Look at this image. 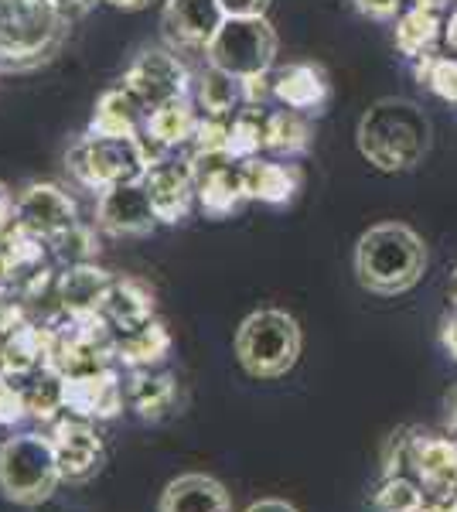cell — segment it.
Instances as JSON below:
<instances>
[{"instance_id":"cell-29","label":"cell","mask_w":457,"mask_h":512,"mask_svg":"<svg viewBox=\"0 0 457 512\" xmlns=\"http://www.w3.org/2000/svg\"><path fill=\"white\" fill-rule=\"evenodd\" d=\"M372 512H427V495L410 475H382L372 495Z\"/></svg>"},{"instance_id":"cell-34","label":"cell","mask_w":457,"mask_h":512,"mask_svg":"<svg viewBox=\"0 0 457 512\" xmlns=\"http://www.w3.org/2000/svg\"><path fill=\"white\" fill-rule=\"evenodd\" d=\"M21 410H24L21 396L14 393L11 383L0 379V424H14V420H21Z\"/></svg>"},{"instance_id":"cell-27","label":"cell","mask_w":457,"mask_h":512,"mask_svg":"<svg viewBox=\"0 0 457 512\" xmlns=\"http://www.w3.org/2000/svg\"><path fill=\"white\" fill-rule=\"evenodd\" d=\"M113 280L103 274V270L93 267H76L69 270L62 280V297H65V308H72L76 315H89V311L103 308L106 294H110Z\"/></svg>"},{"instance_id":"cell-14","label":"cell","mask_w":457,"mask_h":512,"mask_svg":"<svg viewBox=\"0 0 457 512\" xmlns=\"http://www.w3.org/2000/svg\"><path fill=\"white\" fill-rule=\"evenodd\" d=\"M52 444L65 482H86L103 465V441L86 420H58L52 431Z\"/></svg>"},{"instance_id":"cell-7","label":"cell","mask_w":457,"mask_h":512,"mask_svg":"<svg viewBox=\"0 0 457 512\" xmlns=\"http://www.w3.org/2000/svg\"><path fill=\"white\" fill-rule=\"evenodd\" d=\"M277 52L280 38L277 28L267 21V14L263 18H226L219 35L205 48V62L236 79H249L267 76L273 62H277Z\"/></svg>"},{"instance_id":"cell-42","label":"cell","mask_w":457,"mask_h":512,"mask_svg":"<svg viewBox=\"0 0 457 512\" xmlns=\"http://www.w3.org/2000/svg\"><path fill=\"white\" fill-rule=\"evenodd\" d=\"M447 297H451V304L457 308V270L451 274V284H447Z\"/></svg>"},{"instance_id":"cell-36","label":"cell","mask_w":457,"mask_h":512,"mask_svg":"<svg viewBox=\"0 0 457 512\" xmlns=\"http://www.w3.org/2000/svg\"><path fill=\"white\" fill-rule=\"evenodd\" d=\"M444 417H447V434L457 441V383L444 396Z\"/></svg>"},{"instance_id":"cell-12","label":"cell","mask_w":457,"mask_h":512,"mask_svg":"<svg viewBox=\"0 0 457 512\" xmlns=\"http://www.w3.org/2000/svg\"><path fill=\"white\" fill-rule=\"evenodd\" d=\"M226 24L222 0H164L161 28L174 52H205Z\"/></svg>"},{"instance_id":"cell-3","label":"cell","mask_w":457,"mask_h":512,"mask_svg":"<svg viewBox=\"0 0 457 512\" xmlns=\"http://www.w3.org/2000/svg\"><path fill=\"white\" fill-rule=\"evenodd\" d=\"M65 35L69 14L52 0H0V69H35L62 48Z\"/></svg>"},{"instance_id":"cell-25","label":"cell","mask_w":457,"mask_h":512,"mask_svg":"<svg viewBox=\"0 0 457 512\" xmlns=\"http://www.w3.org/2000/svg\"><path fill=\"white\" fill-rule=\"evenodd\" d=\"M127 393H130V403H134V410L140 417L161 420L174 407L178 386H174L171 376H151V369H134V379H130Z\"/></svg>"},{"instance_id":"cell-41","label":"cell","mask_w":457,"mask_h":512,"mask_svg":"<svg viewBox=\"0 0 457 512\" xmlns=\"http://www.w3.org/2000/svg\"><path fill=\"white\" fill-rule=\"evenodd\" d=\"M110 7H120V11H144V7H151L154 0H106Z\"/></svg>"},{"instance_id":"cell-1","label":"cell","mask_w":457,"mask_h":512,"mask_svg":"<svg viewBox=\"0 0 457 512\" xmlns=\"http://www.w3.org/2000/svg\"><path fill=\"white\" fill-rule=\"evenodd\" d=\"M430 117L406 96H382L359 117L355 144L376 171L403 175L430 154Z\"/></svg>"},{"instance_id":"cell-32","label":"cell","mask_w":457,"mask_h":512,"mask_svg":"<svg viewBox=\"0 0 457 512\" xmlns=\"http://www.w3.org/2000/svg\"><path fill=\"white\" fill-rule=\"evenodd\" d=\"M352 4L369 21H396L406 11V0H352Z\"/></svg>"},{"instance_id":"cell-24","label":"cell","mask_w":457,"mask_h":512,"mask_svg":"<svg viewBox=\"0 0 457 512\" xmlns=\"http://www.w3.org/2000/svg\"><path fill=\"white\" fill-rule=\"evenodd\" d=\"M311 147V123L307 113L297 110H270L267 120V151L277 158H297Z\"/></svg>"},{"instance_id":"cell-9","label":"cell","mask_w":457,"mask_h":512,"mask_svg":"<svg viewBox=\"0 0 457 512\" xmlns=\"http://www.w3.org/2000/svg\"><path fill=\"white\" fill-rule=\"evenodd\" d=\"M191 171H195L198 205L205 216L226 219L239 212V205L249 202L243 185V164L229 154H191Z\"/></svg>"},{"instance_id":"cell-5","label":"cell","mask_w":457,"mask_h":512,"mask_svg":"<svg viewBox=\"0 0 457 512\" xmlns=\"http://www.w3.org/2000/svg\"><path fill=\"white\" fill-rule=\"evenodd\" d=\"M304 349L301 325L290 311L280 308H260L239 321L232 352L243 366L246 376L253 379H280L297 366Z\"/></svg>"},{"instance_id":"cell-20","label":"cell","mask_w":457,"mask_h":512,"mask_svg":"<svg viewBox=\"0 0 457 512\" xmlns=\"http://www.w3.org/2000/svg\"><path fill=\"white\" fill-rule=\"evenodd\" d=\"M198 123H202V113L195 110L191 96L171 99V103H164V106H157V110L147 113L144 140H147V144H154L157 151L171 154L174 147L191 144V140H195Z\"/></svg>"},{"instance_id":"cell-35","label":"cell","mask_w":457,"mask_h":512,"mask_svg":"<svg viewBox=\"0 0 457 512\" xmlns=\"http://www.w3.org/2000/svg\"><path fill=\"white\" fill-rule=\"evenodd\" d=\"M440 345H444V352L457 362V308H454V315H447L440 321Z\"/></svg>"},{"instance_id":"cell-37","label":"cell","mask_w":457,"mask_h":512,"mask_svg":"<svg viewBox=\"0 0 457 512\" xmlns=\"http://www.w3.org/2000/svg\"><path fill=\"white\" fill-rule=\"evenodd\" d=\"M246 512H301V509L287 499H260V502H253Z\"/></svg>"},{"instance_id":"cell-23","label":"cell","mask_w":457,"mask_h":512,"mask_svg":"<svg viewBox=\"0 0 457 512\" xmlns=\"http://www.w3.org/2000/svg\"><path fill=\"white\" fill-rule=\"evenodd\" d=\"M171 335L161 321H147V325L134 328V332L123 335V342L116 345V359L130 369H151L168 355Z\"/></svg>"},{"instance_id":"cell-39","label":"cell","mask_w":457,"mask_h":512,"mask_svg":"<svg viewBox=\"0 0 457 512\" xmlns=\"http://www.w3.org/2000/svg\"><path fill=\"white\" fill-rule=\"evenodd\" d=\"M444 45L451 48V52H457V7L447 14V21H444Z\"/></svg>"},{"instance_id":"cell-28","label":"cell","mask_w":457,"mask_h":512,"mask_svg":"<svg viewBox=\"0 0 457 512\" xmlns=\"http://www.w3.org/2000/svg\"><path fill=\"white\" fill-rule=\"evenodd\" d=\"M267 120L270 110L267 106H243L232 117V130H229V154L236 161L256 158L260 151H267Z\"/></svg>"},{"instance_id":"cell-17","label":"cell","mask_w":457,"mask_h":512,"mask_svg":"<svg viewBox=\"0 0 457 512\" xmlns=\"http://www.w3.org/2000/svg\"><path fill=\"white\" fill-rule=\"evenodd\" d=\"M147 110L127 86H110L96 99L93 117H89V134L96 137H144Z\"/></svg>"},{"instance_id":"cell-26","label":"cell","mask_w":457,"mask_h":512,"mask_svg":"<svg viewBox=\"0 0 457 512\" xmlns=\"http://www.w3.org/2000/svg\"><path fill=\"white\" fill-rule=\"evenodd\" d=\"M103 311L123 328V332H134V328L151 321L154 301L140 284H134V280H123V284L110 287V294H106V301H103Z\"/></svg>"},{"instance_id":"cell-31","label":"cell","mask_w":457,"mask_h":512,"mask_svg":"<svg viewBox=\"0 0 457 512\" xmlns=\"http://www.w3.org/2000/svg\"><path fill=\"white\" fill-rule=\"evenodd\" d=\"M229 130H232V117H205L202 113L198 134L191 140L195 154H229Z\"/></svg>"},{"instance_id":"cell-30","label":"cell","mask_w":457,"mask_h":512,"mask_svg":"<svg viewBox=\"0 0 457 512\" xmlns=\"http://www.w3.org/2000/svg\"><path fill=\"white\" fill-rule=\"evenodd\" d=\"M413 72H417L420 86H427L437 99L457 103V59L430 52V55H423V59H417V69Z\"/></svg>"},{"instance_id":"cell-40","label":"cell","mask_w":457,"mask_h":512,"mask_svg":"<svg viewBox=\"0 0 457 512\" xmlns=\"http://www.w3.org/2000/svg\"><path fill=\"white\" fill-rule=\"evenodd\" d=\"M413 7H423V11H434V14H444L451 11V0H406Z\"/></svg>"},{"instance_id":"cell-22","label":"cell","mask_w":457,"mask_h":512,"mask_svg":"<svg viewBox=\"0 0 457 512\" xmlns=\"http://www.w3.org/2000/svg\"><path fill=\"white\" fill-rule=\"evenodd\" d=\"M195 103L205 117H236L243 106V82L205 62V69L195 76Z\"/></svg>"},{"instance_id":"cell-11","label":"cell","mask_w":457,"mask_h":512,"mask_svg":"<svg viewBox=\"0 0 457 512\" xmlns=\"http://www.w3.org/2000/svg\"><path fill=\"white\" fill-rule=\"evenodd\" d=\"M96 226L110 236H151L157 212L144 181H123L96 198Z\"/></svg>"},{"instance_id":"cell-10","label":"cell","mask_w":457,"mask_h":512,"mask_svg":"<svg viewBox=\"0 0 457 512\" xmlns=\"http://www.w3.org/2000/svg\"><path fill=\"white\" fill-rule=\"evenodd\" d=\"M14 226L38 239H55L76 229V202L52 181H35L14 198Z\"/></svg>"},{"instance_id":"cell-16","label":"cell","mask_w":457,"mask_h":512,"mask_svg":"<svg viewBox=\"0 0 457 512\" xmlns=\"http://www.w3.org/2000/svg\"><path fill=\"white\" fill-rule=\"evenodd\" d=\"M157 512H236L232 495L219 478L205 472H185L164 485Z\"/></svg>"},{"instance_id":"cell-33","label":"cell","mask_w":457,"mask_h":512,"mask_svg":"<svg viewBox=\"0 0 457 512\" xmlns=\"http://www.w3.org/2000/svg\"><path fill=\"white\" fill-rule=\"evenodd\" d=\"M273 0H222L226 18H263Z\"/></svg>"},{"instance_id":"cell-19","label":"cell","mask_w":457,"mask_h":512,"mask_svg":"<svg viewBox=\"0 0 457 512\" xmlns=\"http://www.w3.org/2000/svg\"><path fill=\"white\" fill-rule=\"evenodd\" d=\"M239 164H243V185H246L249 198L267 202V205L294 202L297 188H301V171H297L294 164L260 158V154H256V158L239 161Z\"/></svg>"},{"instance_id":"cell-13","label":"cell","mask_w":457,"mask_h":512,"mask_svg":"<svg viewBox=\"0 0 457 512\" xmlns=\"http://www.w3.org/2000/svg\"><path fill=\"white\" fill-rule=\"evenodd\" d=\"M147 192H151V205L157 212V222L164 226H178L191 216V205L198 202V188H195V171H191V161H171L161 158L151 164L144 178Z\"/></svg>"},{"instance_id":"cell-38","label":"cell","mask_w":457,"mask_h":512,"mask_svg":"<svg viewBox=\"0 0 457 512\" xmlns=\"http://www.w3.org/2000/svg\"><path fill=\"white\" fill-rule=\"evenodd\" d=\"M52 4L58 7V11H65L72 18V14H82V11H89V7L96 4V0H52Z\"/></svg>"},{"instance_id":"cell-21","label":"cell","mask_w":457,"mask_h":512,"mask_svg":"<svg viewBox=\"0 0 457 512\" xmlns=\"http://www.w3.org/2000/svg\"><path fill=\"white\" fill-rule=\"evenodd\" d=\"M440 38H444V14H434V11H423V7L406 4V11L396 18L393 41L406 59L417 62V59H423V55H430Z\"/></svg>"},{"instance_id":"cell-8","label":"cell","mask_w":457,"mask_h":512,"mask_svg":"<svg viewBox=\"0 0 457 512\" xmlns=\"http://www.w3.org/2000/svg\"><path fill=\"white\" fill-rule=\"evenodd\" d=\"M191 82L195 79H191L188 65L178 59V52H168V48H144L123 72V86L140 99L147 113L171 103V99L191 96Z\"/></svg>"},{"instance_id":"cell-15","label":"cell","mask_w":457,"mask_h":512,"mask_svg":"<svg viewBox=\"0 0 457 512\" xmlns=\"http://www.w3.org/2000/svg\"><path fill=\"white\" fill-rule=\"evenodd\" d=\"M273 103L297 113H321V106L331 96L328 72L314 62H294L273 72Z\"/></svg>"},{"instance_id":"cell-4","label":"cell","mask_w":457,"mask_h":512,"mask_svg":"<svg viewBox=\"0 0 457 512\" xmlns=\"http://www.w3.org/2000/svg\"><path fill=\"white\" fill-rule=\"evenodd\" d=\"M161 158L168 154L147 144L144 137H96L86 130L65 154V168L82 188L106 192L123 181H144L151 164Z\"/></svg>"},{"instance_id":"cell-18","label":"cell","mask_w":457,"mask_h":512,"mask_svg":"<svg viewBox=\"0 0 457 512\" xmlns=\"http://www.w3.org/2000/svg\"><path fill=\"white\" fill-rule=\"evenodd\" d=\"M62 403L79 417H116L123 407V386L106 369L69 376L62 383Z\"/></svg>"},{"instance_id":"cell-2","label":"cell","mask_w":457,"mask_h":512,"mask_svg":"<svg viewBox=\"0 0 457 512\" xmlns=\"http://www.w3.org/2000/svg\"><path fill=\"white\" fill-rule=\"evenodd\" d=\"M427 260V243L417 229L406 222H379L359 236L352 267L369 294L400 297L420 284Z\"/></svg>"},{"instance_id":"cell-6","label":"cell","mask_w":457,"mask_h":512,"mask_svg":"<svg viewBox=\"0 0 457 512\" xmlns=\"http://www.w3.org/2000/svg\"><path fill=\"white\" fill-rule=\"evenodd\" d=\"M65 482L52 434L24 431L0 441V495L14 506H41Z\"/></svg>"}]
</instances>
